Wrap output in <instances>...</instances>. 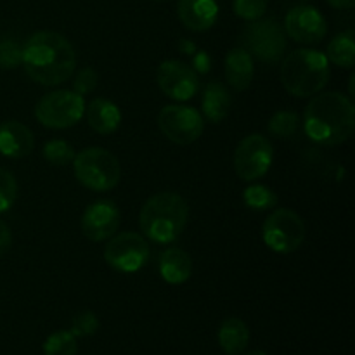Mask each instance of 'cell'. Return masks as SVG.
Listing matches in <instances>:
<instances>
[{"instance_id": "9c48e42d", "label": "cell", "mask_w": 355, "mask_h": 355, "mask_svg": "<svg viewBox=\"0 0 355 355\" xmlns=\"http://www.w3.org/2000/svg\"><path fill=\"white\" fill-rule=\"evenodd\" d=\"M158 127L170 142L189 146L203 135L205 121L198 110L184 104H168L158 114Z\"/></svg>"}, {"instance_id": "83f0119b", "label": "cell", "mask_w": 355, "mask_h": 355, "mask_svg": "<svg viewBox=\"0 0 355 355\" xmlns=\"http://www.w3.org/2000/svg\"><path fill=\"white\" fill-rule=\"evenodd\" d=\"M17 198V182L12 172L0 166V214L12 208Z\"/></svg>"}, {"instance_id": "44dd1931", "label": "cell", "mask_w": 355, "mask_h": 355, "mask_svg": "<svg viewBox=\"0 0 355 355\" xmlns=\"http://www.w3.org/2000/svg\"><path fill=\"white\" fill-rule=\"evenodd\" d=\"M250 342V329L239 318H227L218 328V343L227 355L245 352Z\"/></svg>"}, {"instance_id": "ba28073f", "label": "cell", "mask_w": 355, "mask_h": 355, "mask_svg": "<svg viewBox=\"0 0 355 355\" xmlns=\"http://www.w3.org/2000/svg\"><path fill=\"white\" fill-rule=\"evenodd\" d=\"M305 229L304 218L293 210L288 208H279L274 210L269 217L266 218L262 227L263 243L276 253H293L304 245Z\"/></svg>"}, {"instance_id": "7c38bea8", "label": "cell", "mask_w": 355, "mask_h": 355, "mask_svg": "<svg viewBox=\"0 0 355 355\" xmlns=\"http://www.w3.org/2000/svg\"><path fill=\"white\" fill-rule=\"evenodd\" d=\"M156 82L159 90L173 101H189L200 90L198 73L189 64L177 59H168L158 66Z\"/></svg>"}, {"instance_id": "2e32d148", "label": "cell", "mask_w": 355, "mask_h": 355, "mask_svg": "<svg viewBox=\"0 0 355 355\" xmlns=\"http://www.w3.org/2000/svg\"><path fill=\"white\" fill-rule=\"evenodd\" d=\"M177 12L187 30L207 31L217 21L218 6L215 0H179Z\"/></svg>"}, {"instance_id": "f546056e", "label": "cell", "mask_w": 355, "mask_h": 355, "mask_svg": "<svg viewBox=\"0 0 355 355\" xmlns=\"http://www.w3.org/2000/svg\"><path fill=\"white\" fill-rule=\"evenodd\" d=\"M99 329V319L94 312L83 311L73 318L71 322V333L75 338H83V336H90Z\"/></svg>"}, {"instance_id": "277c9868", "label": "cell", "mask_w": 355, "mask_h": 355, "mask_svg": "<svg viewBox=\"0 0 355 355\" xmlns=\"http://www.w3.org/2000/svg\"><path fill=\"white\" fill-rule=\"evenodd\" d=\"M329 61L324 52L314 49H298L283 59L281 82L295 97H312L321 92L328 83Z\"/></svg>"}, {"instance_id": "7402d4cb", "label": "cell", "mask_w": 355, "mask_h": 355, "mask_svg": "<svg viewBox=\"0 0 355 355\" xmlns=\"http://www.w3.org/2000/svg\"><path fill=\"white\" fill-rule=\"evenodd\" d=\"M328 61L340 68L352 69L355 62V33L354 30L342 31L328 45Z\"/></svg>"}, {"instance_id": "9a60e30c", "label": "cell", "mask_w": 355, "mask_h": 355, "mask_svg": "<svg viewBox=\"0 0 355 355\" xmlns=\"http://www.w3.org/2000/svg\"><path fill=\"white\" fill-rule=\"evenodd\" d=\"M35 149V135L26 125L16 120L0 123V155L6 158H26Z\"/></svg>"}, {"instance_id": "d6a6232c", "label": "cell", "mask_w": 355, "mask_h": 355, "mask_svg": "<svg viewBox=\"0 0 355 355\" xmlns=\"http://www.w3.org/2000/svg\"><path fill=\"white\" fill-rule=\"evenodd\" d=\"M210 66H211V59L208 55V52L200 51L193 59V66L191 68L198 73H208L210 71Z\"/></svg>"}, {"instance_id": "8fae6325", "label": "cell", "mask_w": 355, "mask_h": 355, "mask_svg": "<svg viewBox=\"0 0 355 355\" xmlns=\"http://www.w3.org/2000/svg\"><path fill=\"white\" fill-rule=\"evenodd\" d=\"M149 259L148 241L135 232H121L113 236L104 248V260L107 266L123 274L141 270Z\"/></svg>"}, {"instance_id": "e575fe53", "label": "cell", "mask_w": 355, "mask_h": 355, "mask_svg": "<svg viewBox=\"0 0 355 355\" xmlns=\"http://www.w3.org/2000/svg\"><path fill=\"white\" fill-rule=\"evenodd\" d=\"M180 52H182V54H194V52H196V45L193 44V42H189V40H180Z\"/></svg>"}, {"instance_id": "6da1fadb", "label": "cell", "mask_w": 355, "mask_h": 355, "mask_svg": "<svg viewBox=\"0 0 355 355\" xmlns=\"http://www.w3.org/2000/svg\"><path fill=\"white\" fill-rule=\"evenodd\" d=\"M24 71L45 87L61 85L75 73L76 54L68 38L55 31H37L23 45Z\"/></svg>"}, {"instance_id": "cb8c5ba5", "label": "cell", "mask_w": 355, "mask_h": 355, "mask_svg": "<svg viewBox=\"0 0 355 355\" xmlns=\"http://www.w3.org/2000/svg\"><path fill=\"white\" fill-rule=\"evenodd\" d=\"M78 343L71 331H55L45 340L44 355H76Z\"/></svg>"}, {"instance_id": "d4e9b609", "label": "cell", "mask_w": 355, "mask_h": 355, "mask_svg": "<svg viewBox=\"0 0 355 355\" xmlns=\"http://www.w3.org/2000/svg\"><path fill=\"white\" fill-rule=\"evenodd\" d=\"M298 125H300V118H298L297 113H293V111H277L269 120L267 128H269L274 137L284 139L297 134Z\"/></svg>"}, {"instance_id": "ac0fdd59", "label": "cell", "mask_w": 355, "mask_h": 355, "mask_svg": "<svg viewBox=\"0 0 355 355\" xmlns=\"http://www.w3.org/2000/svg\"><path fill=\"white\" fill-rule=\"evenodd\" d=\"M85 116L90 128L101 135H110L118 130L121 123V111L111 101L97 97L85 104Z\"/></svg>"}, {"instance_id": "4316f807", "label": "cell", "mask_w": 355, "mask_h": 355, "mask_svg": "<svg viewBox=\"0 0 355 355\" xmlns=\"http://www.w3.org/2000/svg\"><path fill=\"white\" fill-rule=\"evenodd\" d=\"M23 62V45L14 38H0V69H14Z\"/></svg>"}, {"instance_id": "603a6c76", "label": "cell", "mask_w": 355, "mask_h": 355, "mask_svg": "<svg viewBox=\"0 0 355 355\" xmlns=\"http://www.w3.org/2000/svg\"><path fill=\"white\" fill-rule=\"evenodd\" d=\"M243 201L248 208L257 211L272 210L277 205V194L274 193L270 187L263 186V184H253V186L246 187L243 193Z\"/></svg>"}, {"instance_id": "e0dca14e", "label": "cell", "mask_w": 355, "mask_h": 355, "mask_svg": "<svg viewBox=\"0 0 355 355\" xmlns=\"http://www.w3.org/2000/svg\"><path fill=\"white\" fill-rule=\"evenodd\" d=\"M224 71L225 80L236 92L246 90L252 83L253 73H255L252 54L243 47H236L229 51V54L225 55Z\"/></svg>"}, {"instance_id": "52a82bcc", "label": "cell", "mask_w": 355, "mask_h": 355, "mask_svg": "<svg viewBox=\"0 0 355 355\" xmlns=\"http://www.w3.org/2000/svg\"><path fill=\"white\" fill-rule=\"evenodd\" d=\"M243 49L263 62H277L286 52V31L276 19H255L241 35Z\"/></svg>"}, {"instance_id": "1f68e13d", "label": "cell", "mask_w": 355, "mask_h": 355, "mask_svg": "<svg viewBox=\"0 0 355 355\" xmlns=\"http://www.w3.org/2000/svg\"><path fill=\"white\" fill-rule=\"evenodd\" d=\"M10 246H12V232L6 222L0 220V257L9 253Z\"/></svg>"}, {"instance_id": "4fadbf2b", "label": "cell", "mask_w": 355, "mask_h": 355, "mask_svg": "<svg viewBox=\"0 0 355 355\" xmlns=\"http://www.w3.org/2000/svg\"><path fill=\"white\" fill-rule=\"evenodd\" d=\"M284 31L298 44L314 45L328 33L324 16L312 6H297L284 17Z\"/></svg>"}, {"instance_id": "5b68a950", "label": "cell", "mask_w": 355, "mask_h": 355, "mask_svg": "<svg viewBox=\"0 0 355 355\" xmlns=\"http://www.w3.org/2000/svg\"><path fill=\"white\" fill-rule=\"evenodd\" d=\"M73 172L83 187L97 193L111 191L121 179V166L113 153L103 148H85L73 159Z\"/></svg>"}, {"instance_id": "5bb4252c", "label": "cell", "mask_w": 355, "mask_h": 355, "mask_svg": "<svg viewBox=\"0 0 355 355\" xmlns=\"http://www.w3.org/2000/svg\"><path fill=\"white\" fill-rule=\"evenodd\" d=\"M120 210L111 200L94 201L82 215V232L94 243L106 241L116 234L120 227Z\"/></svg>"}, {"instance_id": "d590c367", "label": "cell", "mask_w": 355, "mask_h": 355, "mask_svg": "<svg viewBox=\"0 0 355 355\" xmlns=\"http://www.w3.org/2000/svg\"><path fill=\"white\" fill-rule=\"evenodd\" d=\"M245 355H267V354L262 352V350H252V352H246Z\"/></svg>"}, {"instance_id": "ffe728a7", "label": "cell", "mask_w": 355, "mask_h": 355, "mask_svg": "<svg viewBox=\"0 0 355 355\" xmlns=\"http://www.w3.org/2000/svg\"><path fill=\"white\" fill-rule=\"evenodd\" d=\"M231 94H229L227 87L222 85L220 82H210L203 90V97H201V110H203V116L207 118L210 123H220L225 120L231 111Z\"/></svg>"}, {"instance_id": "836d02e7", "label": "cell", "mask_w": 355, "mask_h": 355, "mask_svg": "<svg viewBox=\"0 0 355 355\" xmlns=\"http://www.w3.org/2000/svg\"><path fill=\"white\" fill-rule=\"evenodd\" d=\"M328 3L335 7V9H352L355 6V0H328Z\"/></svg>"}, {"instance_id": "4dcf8cb0", "label": "cell", "mask_w": 355, "mask_h": 355, "mask_svg": "<svg viewBox=\"0 0 355 355\" xmlns=\"http://www.w3.org/2000/svg\"><path fill=\"white\" fill-rule=\"evenodd\" d=\"M97 83H99V75H97L96 69L83 68L75 75V80H73V90H75L76 94H80V96H85V94L96 90Z\"/></svg>"}, {"instance_id": "3957f363", "label": "cell", "mask_w": 355, "mask_h": 355, "mask_svg": "<svg viewBox=\"0 0 355 355\" xmlns=\"http://www.w3.org/2000/svg\"><path fill=\"white\" fill-rule=\"evenodd\" d=\"M189 218V207L180 194L158 193L149 198L139 214L142 234L158 245H170L184 232Z\"/></svg>"}, {"instance_id": "484cf974", "label": "cell", "mask_w": 355, "mask_h": 355, "mask_svg": "<svg viewBox=\"0 0 355 355\" xmlns=\"http://www.w3.org/2000/svg\"><path fill=\"white\" fill-rule=\"evenodd\" d=\"M75 156V148H73L68 141H62V139H54V141H49L47 144L44 146V158L47 159L51 165H69V163H73Z\"/></svg>"}, {"instance_id": "8992f818", "label": "cell", "mask_w": 355, "mask_h": 355, "mask_svg": "<svg viewBox=\"0 0 355 355\" xmlns=\"http://www.w3.org/2000/svg\"><path fill=\"white\" fill-rule=\"evenodd\" d=\"M85 114V99L75 90H54L38 101L35 116L44 127L62 130L78 123Z\"/></svg>"}, {"instance_id": "30bf717a", "label": "cell", "mask_w": 355, "mask_h": 355, "mask_svg": "<svg viewBox=\"0 0 355 355\" xmlns=\"http://www.w3.org/2000/svg\"><path fill=\"white\" fill-rule=\"evenodd\" d=\"M274 159L272 144L260 134H252L243 139L234 151V168L239 179L246 182L259 180L269 172Z\"/></svg>"}, {"instance_id": "7a4b0ae2", "label": "cell", "mask_w": 355, "mask_h": 355, "mask_svg": "<svg viewBox=\"0 0 355 355\" xmlns=\"http://www.w3.org/2000/svg\"><path fill=\"white\" fill-rule=\"evenodd\" d=\"M304 128L309 139L322 146H336L349 141L355 128L352 99L340 92L312 96L305 107Z\"/></svg>"}, {"instance_id": "d6986e66", "label": "cell", "mask_w": 355, "mask_h": 355, "mask_svg": "<svg viewBox=\"0 0 355 355\" xmlns=\"http://www.w3.org/2000/svg\"><path fill=\"white\" fill-rule=\"evenodd\" d=\"M159 274L168 284H184L193 274V260L187 252L170 246L159 255Z\"/></svg>"}, {"instance_id": "f1b7e54d", "label": "cell", "mask_w": 355, "mask_h": 355, "mask_svg": "<svg viewBox=\"0 0 355 355\" xmlns=\"http://www.w3.org/2000/svg\"><path fill=\"white\" fill-rule=\"evenodd\" d=\"M269 0H232L236 16L245 21H255L266 14Z\"/></svg>"}]
</instances>
